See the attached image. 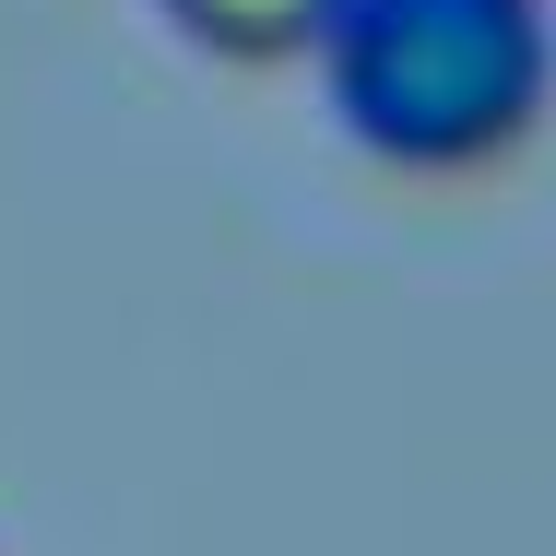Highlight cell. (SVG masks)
Listing matches in <instances>:
<instances>
[{
	"instance_id": "cell-1",
	"label": "cell",
	"mask_w": 556,
	"mask_h": 556,
	"mask_svg": "<svg viewBox=\"0 0 556 556\" xmlns=\"http://www.w3.org/2000/svg\"><path fill=\"white\" fill-rule=\"evenodd\" d=\"M332 108L391 166H485L545 118V0H355L320 48Z\"/></svg>"
},
{
	"instance_id": "cell-2",
	"label": "cell",
	"mask_w": 556,
	"mask_h": 556,
	"mask_svg": "<svg viewBox=\"0 0 556 556\" xmlns=\"http://www.w3.org/2000/svg\"><path fill=\"white\" fill-rule=\"evenodd\" d=\"M343 12L355 0H166V24L225 60V72H285V60H320L343 36Z\"/></svg>"
}]
</instances>
